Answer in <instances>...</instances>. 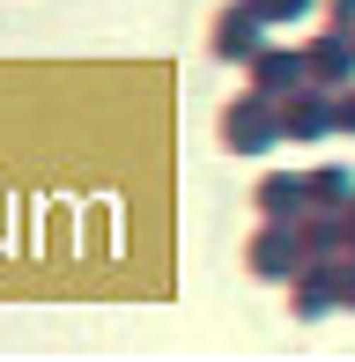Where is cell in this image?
Here are the masks:
<instances>
[{
	"label": "cell",
	"mask_w": 355,
	"mask_h": 362,
	"mask_svg": "<svg viewBox=\"0 0 355 362\" xmlns=\"http://www.w3.org/2000/svg\"><path fill=\"white\" fill-rule=\"evenodd\" d=\"M303 192H311V185H296V177H267V185H260V215H274V222H281V215H296V207H303Z\"/></svg>",
	"instance_id": "6da1fadb"
},
{
	"label": "cell",
	"mask_w": 355,
	"mask_h": 362,
	"mask_svg": "<svg viewBox=\"0 0 355 362\" xmlns=\"http://www.w3.org/2000/svg\"><path fill=\"white\" fill-rule=\"evenodd\" d=\"M252 274H267V281L296 274V252H289V237H281V244H274V237H260V244H252Z\"/></svg>",
	"instance_id": "7a4b0ae2"
},
{
	"label": "cell",
	"mask_w": 355,
	"mask_h": 362,
	"mask_svg": "<svg viewBox=\"0 0 355 362\" xmlns=\"http://www.w3.org/2000/svg\"><path fill=\"white\" fill-rule=\"evenodd\" d=\"M252 30H260V23H252V15H245V8H237V15H230V23H222V30H215V52H230V59H245V52H252Z\"/></svg>",
	"instance_id": "3957f363"
},
{
	"label": "cell",
	"mask_w": 355,
	"mask_h": 362,
	"mask_svg": "<svg viewBox=\"0 0 355 362\" xmlns=\"http://www.w3.org/2000/svg\"><path fill=\"white\" fill-rule=\"evenodd\" d=\"M222 126H230L237 141H252V148L267 141V111H260V104H237V111H230V119H222Z\"/></svg>",
	"instance_id": "277c9868"
},
{
	"label": "cell",
	"mask_w": 355,
	"mask_h": 362,
	"mask_svg": "<svg viewBox=\"0 0 355 362\" xmlns=\"http://www.w3.org/2000/svg\"><path fill=\"white\" fill-rule=\"evenodd\" d=\"M333 192H348V170H318L311 177V200H333Z\"/></svg>",
	"instance_id": "5b68a950"
},
{
	"label": "cell",
	"mask_w": 355,
	"mask_h": 362,
	"mask_svg": "<svg viewBox=\"0 0 355 362\" xmlns=\"http://www.w3.org/2000/svg\"><path fill=\"white\" fill-rule=\"evenodd\" d=\"M260 81H267V89H274V81H296V67H289V59H274V52H267V59H260Z\"/></svg>",
	"instance_id": "8992f818"
},
{
	"label": "cell",
	"mask_w": 355,
	"mask_h": 362,
	"mask_svg": "<svg viewBox=\"0 0 355 362\" xmlns=\"http://www.w3.org/2000/svg\"><path fill=\"white\" fill-rule=\"evenodd\" d=\"M260 15H303V0H252Z\"/></svg>",
	"instance_id": "52a82bcc"
},
{
	"label": "cell",
	"mask_w": 355,
	"mask_h": 362,
	"mask_svg": "<svg viewBox=\"0 0 355 362\" xmlns=\"http://www.w3.org/2000/svg\"><path fill=\"white\" fill-rule=\"evenodd\" d=\"M326 8H333V23H341V15H355V0H326Z\"/></svg>",
	"instance_id": "ba28073f"
}]
</instances>
